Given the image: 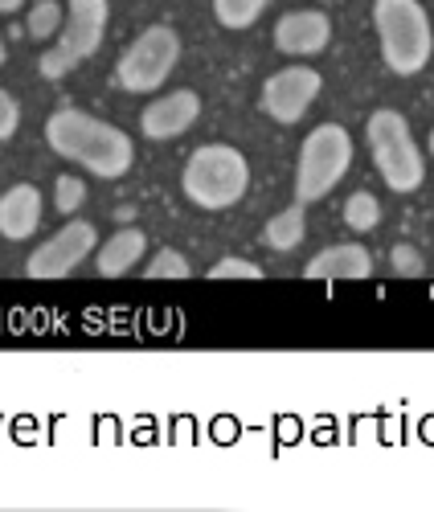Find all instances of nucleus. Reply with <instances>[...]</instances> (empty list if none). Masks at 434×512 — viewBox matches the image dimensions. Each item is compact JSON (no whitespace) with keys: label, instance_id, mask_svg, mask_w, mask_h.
Wrapping results in <instances>:
<instances>
[{"label":"nucleus","instance_id":"f257e3e1","mask_svg":"<svg viewBox=\"0 0 434 512\" xmlns=\"http://www.w3.org/2000/svg\"><path fill=\"white\" fill-rule=\"evenodd\" d=\"M46 144L54 156L86 168L99 181H119L136 160V148L115 123L95 119L78 107H62L46 119Z\"/></svg>","mask_w":434,"mask_h":512},{"label":"nucleus","instance_id":"f03ea898","mask_svg":"<svg viewBox=\"0 0 434 512\" xmlns=\"http://www.w3.org/2000/svg\"><path fill=\"white\" fill-rule=\"evenodd\" d=\"M373 25L381 37V62L398 78L426 70L434 54V29L422 0H373Z\"/></svg>","mask_w":434,"mask_h":512},{"label":"nucleus","instance_id":"7ed1b4c3","mask_svg":"<svg viewBox=\"0 0 434 512\" xmlns=\"http://www.w3.org/2000/svg\"><path fill=\"white\" fill-rule=\"evenodd\" d=\"M181 189L197 209H230L250 189V160L234 144H201L185 160Z\"/></svg>","mask_w":434,"mask_h":512},{"label":"nucleus","instance_id":"20e7f679","mask_svg":"<svg viewBox=\"0 0 434 512\" xmlns=\"http://www.w3.org/2000/svg\"><path fill=\"white\" fill-rule=\"evenodd\" d=\"M365 140H369V152H373V164L381 181L394 189V193H414L422 189L426 181V164H422V152L410 136V123L402 111L394 107H377L365 123Z\"/></svg>","mask_w":434,"mask_h":512},{"label":"nucleus","instance_id":"39448f33","mask_svg":"<svg viewBox=\"0 0 434 512\" xmlns=\"http://www.w3.org/2000/svg\"><path fill=\"white\" fill-rule=\"evenodd\" d=\"M353 164V136L340 123H320L316 132L303 136L299 164H295V201L312 205L328 197Z\"/></svg>","mask_w":434,"mask_h":512},{"label":"nucleus","instance_id":"423d86ee","mask_svg":"<svg viewBox=\"0 0 434 512\" xmlns=\"http://www.w3.org/2000/svg\"><path fill=\"white\" fill-rule=\"evenodd\" d=\"M177 62H181V33L172 25H148L115 62L111 82L127 95H152L168 82Z\"/></svg>","mask_w":434,"mask_h":512},{"label":"nucleus","instance_id":"0eeeda50","mask_svg":"<svg viewBox=\"0 0 434 512\" xmlns=\"http://www.w3.org/2000/svg\"><path fill=\"white\" fill-rule=\"evenodd\" d=\"M107 21H111V0H70L66 5V25L58 33V46L41 54L37 70L41 78H66L74 66H82L86 58H95L103 37H107Z\"/></svg>","mask_w":434,"mask_h":512},{"label":"nucleus","instance_id":"6e6552de","mask_svg":"<svg viewBox=\"0 0 434 512\" xmlns=\"http://www.w3.org/2000/svg\"><path fill=\"white\" fill-rule=\"evenodd\" d=\"M99 250V234L91 222H66L54 238H46L33 254H29V263H25V275L29 279H66L74 275L78 263H86V254H95Z\"/></svg>","mask_w":434,"mask_h":512},{"label":"nucleus","instance_id":"1a4fd4ad","mask_svg":"<svg viewBox=\"0 0 434 512\" xmlns=\"http://www.w3.org/2000/svg\"><path fill=\"white\" fill-rule=\"evenodd\" d=\"M320 91H324L320 70L303 66V62L299 66H283L263 82V111L275 123L291 127V123H299L303 115H308V107L320 99Z\"/></svg>","mask_w":434,"mask_h":512},{"label":"nucleus","instance_id":"9d476101","mask_svg":"<svg viewBox=\"0 0 434 512\" xmlns=\"http://www.w3.org/2000/svg\"><path fill=\"white\" fill-rule=\"evenodd\" d=\"M275 50L279 54H291V58H316L328 50V41H332V21L328 13L320 9H295V13H283L275 21Z\"/></svg>","mask_w":434,"mask_h":512},{"label":"nucleus","instance_id":"9b49d317","mask_svg":"<svg viewBox=\"0 0 434 512\" xmlns=\"http://www.w3.org/2000/svg\"><path fill=\"white\" fill-rule=\"evenodd\" d=\"M197 119H201V99H197V91H172V95L152 99V103L140 111V132H144L148 140H177V136L189 132Z\"/></svg>","mask_w":434,"mask_h":512},{"label":"nucleus","instance_id":"f8f14e48","mask_svg":"<svg viewBox=\"0 0 434 512\" xmlns=\"http://www.w3.org/2000/svg\"><path fill=\"white\" fill-rule=\"evenodd\" d=\"M41 209H46V201H41L37 185H13L5 197H0V234L9 242L33 238L41 226Z\"/></svg>","mask_w":434,"mask_h":512},{"label":"nucleus","instance_id":"ddd939ff","mask_svg":"<svg viewBox=\"0 0 434 512\" xmlns=\"http://www.w3.org/2000/svg\"><path fill=\"white\" fill-rule=\"evenodd\" d=\"M373 254L361 242H336L303 267V279H369Z\"/></svg>","mask_w":434,"mask_h":512},{"label":"nucleus","instance_id":"4468645a","mask_svg":"<svg viewBox=\"0 0 434 512\" xmlns=\"http://www.w3.org/2000/svg\"><path fill=\"white\" fill-rule=\"evenodd\" d=\"M144 250H148V234L140 226H123L95 250V267L103 279H119L144 259Z\"/></svg>","mask_w":434,"mask_h":512},{"label":"nucleus","instance_id":"2eb2a0df","mask_svg":"<svg viewBox=\"0 0 434 512\" xmlns=\"http://www.w3.org/2000/svg\"><path fill=\"white\" fill-rule=\"evenodd\" d=\"M303 234H308V218H303V201L287 205L283 213H275V218L263 226V242H267L271 250H279V254L295 250V246L303 242Z\"/></svg>","mask_w":434,"mask_h":512},{"label":"nucleus","instance_id":"dca6fc26","mask_svg":"<svg viewBox=\"0 0 434 512\" xmlns=\"http://www.w3.org/2000/svg\"><path fill=\"white\" fill-rule=\"evenodd\" d=\"M271 0H213V17L222 29H250L267 13Z\"/></svg>","mask_w":434,"mask_h":512},{"label":"nucleus","instance_id":"f3484780","mask_svg":"<svg viewBox=\"0 0 434 512\" xmlns=\"http://www.w3.org/2000/svg\"><path fill=\"white\" fill-rule=\"evenodd\" d=\"M344 226L349 230H357V234H369V230H377L381 226V205H377V197L373 193H353L349 201H344Z\"/></svg>","mask_w":434,"mask_h":512},{"label":"nucleus","instance_id":"a211bd4d","mask_svg":"<svg viewBox=\"0 0 434 512\" xmlns=\"http://www.w3.org/2000/svg\"><path fill=\"white\" fill-rule=\"evenodd\" d=\"M62 25H66V9L58 0H37L29 9V37L37 41H50L54 33H62Z\"/></svg>","mask_w":434,"mask_h":512},{"label":"nucleus","instance_id":"6ab92c4d","mask_svg":"<svg viewBox=\"0 0 434 512\" xmlns=\"http://www.w3.org/2000/svg\"><path fill=\"white\" fill-rule=\"evenodd\" d=\"M148 279H189L193 275V267H189V259L181 250H172V246H160L156 254H152V263H148V271H144Z\"/></svg>","mask_w":434,"mask_h":512},{"label":"nucleus","instance_id":"aec40b11","mask_svg":"<svg viewBox=\"0 0 434 512\" xmlns=\"http://www.w3.org/2000/svg\"><path fill=\"white\" fill-rule=\"evenodd\" d=\"M263 275H267L263 267L250 263V259H238V254H230V259H217L209 267V279L213 283H222V279H263Z\"/></svg>","mask_w":434,"mask_h":512},{"label":"nucleus","instance_id":"412c9836","mask_svg":"<svg viewBox=\"0 0 434 512\" xmlns=\"http://www.w3.org/2000/svg\"><path fill=\"white\" fill-rule=\"evenodd\" d=\"M82 201H86V181H78V177H58L54 181V209L58 213H70L74 209H82Z\"/></svg>","mask_w":434,"mask_h":512},{"label":"nucleus","instance_id":"4be33fe9","mask_svg":"<svg viewBox=\"0 0 434 512\" xmlns=\"http://www.w3.org/2000/svg\"><path fill=\"white\" fill-rule=\"evenodd\" d=\"M389 267H394V275H406V279H418L426 271L422 254L410 246V242H398L394 250H389Z\"/></svg>","mask_w":434,"mask_h":512},{"label":"nucleus","instance_id":"5701e85b","mask_svg":"<svg viewBox=\"0 0 434 512\" xmlns=\"http://www.w3.org/2000/svg\"><path fill=\"white\" fill-rule=\"evenodd\" d=\"M21 127V107L9 91H0V140H13Z\"/></svg>","mask_w":434,"mask_h":512},{"label":"nucleus","instance_id":"b1692460","mask_svg":"<svg viewBox=\"0 0 434 512\" xmlns=\"http://www.w3.org/2000/svg\"><path fill=\"white\" fill-rule=\"evenodd\" d=\"M25 5V0H0V13H17Z\"/></svg>","mask_w":434,"mask_h":512},{"label":"nucleus","instance_id":"393cba45","mask_svg":"<svg viewBox=\"0 0 434 512\" xmlns=\"http://www.w3.org/2000/svg\"><path fill=\"white\" fill-rule=\"evenodd\" d=\"M5 58H9V50H5V33H0V66H5Z\"/></svg>","mask_w":434,"mask_h":512},{"label":"nucleus","instance_id":"a878e982","mask_svg":"<svg viewBox=\"0 0 434 512\" xmlns=\"http://www.w3.org/2000/svg\"><path fill=\"white\" fill-rule=\"evenodd\" d=\"M426 148H430V156H434V127H430V140H426Z\"/></svg>","mask_w":434,"mask_h":512}]
</instances>
